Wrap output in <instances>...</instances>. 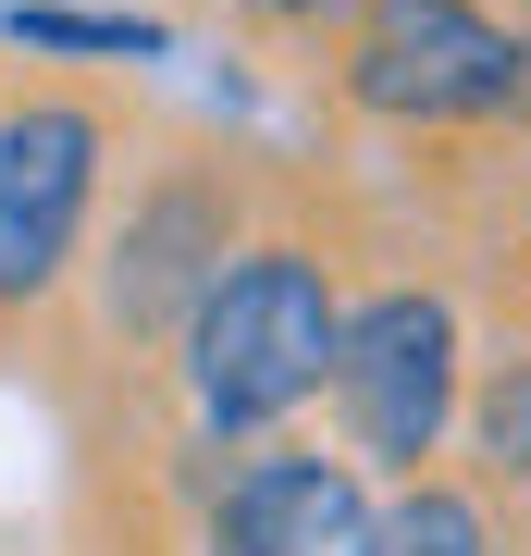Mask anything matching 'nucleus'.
Returning <instances> with one entry per match:
<instances>
[{
    "instance_id": "nucleus-1",
    "label": "nucleus",
    "mask_w": 531,
    "mask_h": 556,
    "mask_svg": "<svg viewBox=\"0 0 531 556\" xmlns=\"http://www.w3.org/2000/svg\"><path fill=\"white\" fill-rule=\"evenodd\" d=\"M334 334H346V298H334V260L296 248V236H260L211 273V298L186 309V408L198 433H273L334 383Z\"/></svg>"
},
{
    "instance_id": "nucleus-2",
    "label": "nucleus",
    "mask_w": 531,
    "mask_h": 556,
    "mask_svg": "<svg viewBox=\"0 0 531 556\" xmlns=\"http://www.w3.org/2000/svg\"><path fill=\"white\" fill-rule=\"evenodd\" d=\"M334 420H346V457L420 482L470 408V334H457V298L445 285H383V298L346 309L334 334Z\"/></svg>"
},
{
    "instance_id": "nucleus-3",
    "label": "nucleus",
    "mask_w": 531,
    "mask_h": 556,
    "mask_svg": "<svg viewBox=\"0 0 531 556\" xmlns=\"http://www.w3.org/2000/svg\"><path fill=\"white\" fill-rule=\"evenodd\" d=\"M334 87L371 124H494L531 100V25L482 13V0H358Z\"/></svg>"
},
{
    "instance_id": "nucleus-4",
    "label": "nucleus",
    "mask_w": 531,
    "mask_h": 556,
    "mask_svg": "<svg viewBox=\"0 0 531 556\" xmlns=\"http://www.w3.org/2000/svg\"><path fill=\"white\" fill-rule=\"evenodd\" d=\"M112 124L99 100H13L0 112V309H38L75 273V236L99 211Z\"/></svg>"
},
{
    "instance_id": "nucleus-5",
    "label": "nucleus",
    "mask_w": 531,
    "mask_h": 556,
    "mask_svg": "<svg viewBox=\"0 0 531 556\" xmlns=\"http://www.w3.org/2000/svg\"><path fill=\"white\" fill-rule=\"evenodd\" d=\"M371 544H383L371 482H358V457H321V445L236 457L211 507V556H371Z\"/></svg>"
},
{
    "instance_id": "nucleus-6",
    "label": "nucleus",
    "mask_w": 531,
    "mask_h": 556,
    "mask_svg": "<svg viewBox=\"0 0 531 556\" xmlns=\"http://www.w3.org/2000/svg\"><path fill=\"white\" fill-rule=\"evenodd\" d=\"M236 260V199H223L211 174H161L137 211H124V236H112V334H137V346H161V334H186V309L211 298V273Z\"/></svg>"
},
{
    "instance_id": "nucleus-7",
    "label": "nucleus",
    "mask_w": 531,
    "mask_h": 556,
    "mask_svg": "<svg viewBox=\"0 0 531 556\" xmlns=\"http://www.w3.org/2000/svg\"><path fill=\"white\" fill-rule=\"evenodd\" d=\"M0 38H13V50H99V62H161V50H174V25H161V13H75V0H13V13H0Z\"/></svg>"
},
{
    "instance_id": "nucleus-8",
    "label": "nucleus",
    "mask_w": 531,
    "mask_h": 556,
    "mask_svg": "<svg viewBox=\"0 0 531 556\" xmlns=\"http://www.w3.org/2000/svg\"><path fill=\"white\" fill-rule=\"evenodd\" d=\"M371 556H494V519H482V495H470V482L420 470L408 495L383 507V544H371Z\"/></svg>"
},
{
    "instance_id": "nucleus-9",
    "label": "nucleus",
    "mask_w": 531,
    "mask_h": 556,
    "mask_svg": "<svg viewBox=\"0 0 531 556\" xmlns=\"http://www.w3.org/2000/svg\"><path fill=\"white\" fill-rule=\"evenodd\" d=\"M470 433H482V470L494 482H531V358H494V371H482Z\"/></svg>"
},
{
    "instance_id": "nucleus-10",
    "label": "nucleus",
    "mask_w": 531,
    "mask_h": 556,
    "mask_svg": "<svg viewBox=\"0 0 531 556\" xmlns=\"http://www.w3.org/2000/svg\"><path fill=\"white\" fill-rule=\"evenodd\" d=\"M236 13H248V25H334L346 0H236Z\"/></svg>"
}]
</instances>
